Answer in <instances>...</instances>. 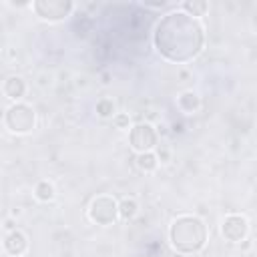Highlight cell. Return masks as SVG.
I'll return each mask as SVG.
<instances>
[{"label":"cell","mask_w":257,"mask_h":257,"mask_svg":"<svg viewBox=\"0 0 257 257\" xmlns=\"http://www.w3.org/2000/svg\"><path fill=\"white\" fill-rule=\"evenodd\" d=\"M157 52L169 62H189L197 58L205 44V30L201 22L183 10L163 16L153 34Z\"/></svg>","instance_id":"1"},{"label":"cell","mask_w":257,"mask_h":257,"mask_svg":"<svg viewBox=\"0 0 257 257\" xmlns=\"http://www.w3.org/2000/svg\"><path fill=\"white\" fill-rule=\"evenodd\" d=\"M207 225L197 215H179L169 227L171 247L181 255H195L207 245Z\"/></svg>","instance_id":"2"},{"label":"cell","mask_w":257,"mask_h":257,"mask_svg":"<svg viewBox=\"0 0 257 257\" xmlns=\"http://www.w3.org/2000/svg\"><path fill=\"white\" fill-rule=\"evenodd\" d=\"M4 126L12 135H28L36 126V112L26 102H14L4 112Z\"/></svg>","instance_id":"3"},{"label":"cell","mask_w":257,"mask_h":257,"mask_svg":"<svg viewBox=\"0 0 257 257\" xmlns=\"http://www.w3.org/2000/svg\"><path fill=\"white\" fill-rule=\"evenodd\" d=\"M88 219L96 225H112L118 219V201L110 195H98L88 205Z\"/></svg>","instance_id":"4"},{"label":"cell","mask_w":257,"mask_h":257,"mask_svg":"<svg viewBox=\"0 0 257 257\" xmlns=\"http://www.w3.org/2000/svg\"><path fill=\"white\" fill-rule=\"evenodd\" d=\"M32 10L38 18L46 22H60L74 10V4L70 0H36L32 2Z\"/></svg>","instance_id":"5"},{"label":"cell","mask_w":257,"mask_h":257,"mask_svg":"<svg viewBox=\"0 0 257 257\" xmlns=\"http://www.w3.org/2000/svg\"><path fill=\"white\" fill-rule=\"evenodd\" d=\"M157 143H159V135L151 122H139L128 133V145L137 155L155 151Z\"/></svg>","instance_id":"6"},{"label":"cell","mask_w":257,"mask_h":257,"mask_svg":"<svg viewBox=\"0 0 257 257\" xmlns=\"http://www.w3.org/2000/svg\"><path fill=\"white\" fill-rule=\"evenodd\" d=\"M221 235L225 241L229 243H241L247 239L249 235V221L243 217V215H237V213H231L223 219L221 223Z\"/></svg>","instance_id":"7"},{"label":"cell","mask_w":257,"mask_h":257,"mask_svg":"<svg viewBox=\"0 0 257 257\" xmlns=\"http://www.w3.org/2000/svg\"><path fill=\"white\" fill-rule=\"evenodd\" d=\"M26 249H28V237L20 229H14L4 235V251L8 255H24Z\"/></svg>","instance_id":"8"},{"label":"cell","mask_w":257,"mask_h":257,"mask_svg":"<svg viewBox=\"0 0 257 257\" xmlns=\"http://www.w3.org/2000/svg\"><path fill=\"white\" fill-rule=\"evenodd\" d=\"M2 92H4V96H6V98H10V100L18 102V100L26 94V82H24V78H22V76H16V74L8 76V78L4 80Z\"/></svg>","instance_id":"9"},{"label":"cell","mask_w":257,"mask_h":257,"mask_svg":"<svg viewBox=\"0 0 257 257\" xmlns=\"http://www.w3.org/2000/svg\"><path fill=\"white\" fill-rule=\"evenodd\" d=\"M177 106L185 112V114H193L201 108V96L195 90H185L177 96Z\"/></svg>","instance_id":"10"},{"label":"cell","mask_w":257,"mask_h":257,"mask_svg":"<svg viewBox=\"0 0 257 257\" xmlns=\"http://www.w3.org/2000/svg\"><path fill=\"white\" fill-rule=\"evenodd\" d=\"M139 213V203L133 197H124L118 201V219L122 221H133Z\"/></svg>","instance_id":"11"},{"label":"cell","mask_w":257,"mask_h":257,"mask_svg":"<svg viewBox=\"0 0 257 257\" xmlns=\"http://www.w3.org/2000/svg\"><path fill=\"white\" fill-rule=\"evenodd\" d=\"M207 10H209V2L207 0H187V2H183V12H187L189 16H193L197 20L201 16H205Z\"/></svg>","instance_id":"12"},{"label":"cell","mask_w":257,"mask_h":257,"mask_svg":"<svg viewBox=\"0 0 257 257\" xmlns=\"http://www.w3.org/2000/svg\"><path fill=\"white\" fill-rule=\"evenodd\" d=\"M54 195H56V191H54V185H52L50 181H38V183H36V187H34V197H36V201H40V203H50V201L54 199Z\"/></svg>","instance_id":"13"},{"label":"cell","mask_w":257,"mask_h":257,"mask_svg":"<svg viewBox=\"0 0 257 257\" xmlns=\"http://www.w3.org/2000/svg\"><path fill=\"white\" fill-rule=\"evenodd\" d=\"M137 167L143 173H153L159 167V157L153 151L151 153H141V155H137Z\"/></svg>","instance_id":"14"},{"label":"cell","mask_w":257,"mask_h":257,"mask_svg":"<svg viewBox=\"0 0 257 257\" xmlns=\"http://www.w3.org/2000/svg\"><path fill=\"white\" fill-rule=\"evenodd\" d=\"M96 114L100 118H112L116 112H114V102L110 98H100L96 102Z\"/></svg>","instance_id":"15"},{"label":"cell","mask_w":257,"mask_h":257,"mask_svg":"<svg viewBox=\"0 0 257 257\" xmlns=\"http://www.w3.org/2000/svg\"><path fill=\"white\" fill-rule=\"evenodd\" d=\"M112 124H114V128L124 131V128H128V124H131V116H128L126 112H116V114L112 116Z\"/></svg>","instance_id":"16"},{"label":"cell","mask_w":257,"mask_h":257,"mask_svg":"<svg viewBox=\"0 0 257 257\" xmlns=\"http://www.w3.org/2000/svg\"><path fill=\"white\" fill-rule=\"evenodd\" d=\"M4 229H6L8 233L14 231V229H16V227H14V221H12V219H6V221H4Z\"/></svg>","instance_id":"17"},{"label":"cell","mask_w":257,"mask_h":257,"mask_svg":"<svg viewBox=\"0 0 257 257\" xmlns=\"http://www.w3.org/2000/svg\"><path fill=\"white\" fill-rule=\"evenodd\" d=\"M10 257H24V255H10Z\"/></svg>","instance_id":"18"}]
</instances>
